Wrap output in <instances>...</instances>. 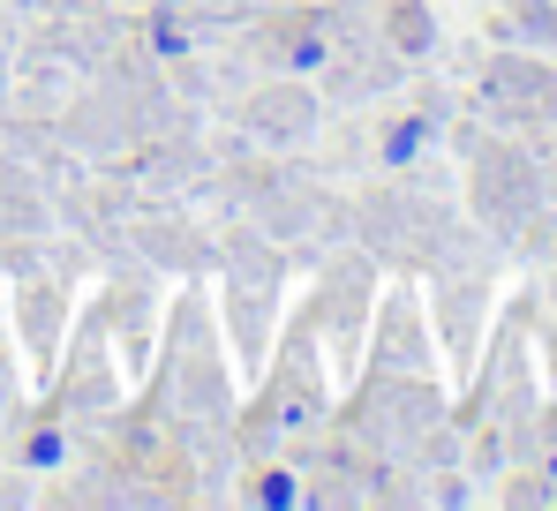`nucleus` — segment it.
<instances>
[{"label": "nucleus", "mask_w": 557, "mask_h": 511, "mask_svg": "<svg viewBox=\"0 0 557 511\" xmlns=\"http://www.w3.org/2000/svg\"><path fill=\"white\" fill-rule=\"evenodd\" d=\"M257 504H294V482H286V474H264V482H257Z\"/></svg>", "instance_id": "f257e3e1"}]
</instances>
